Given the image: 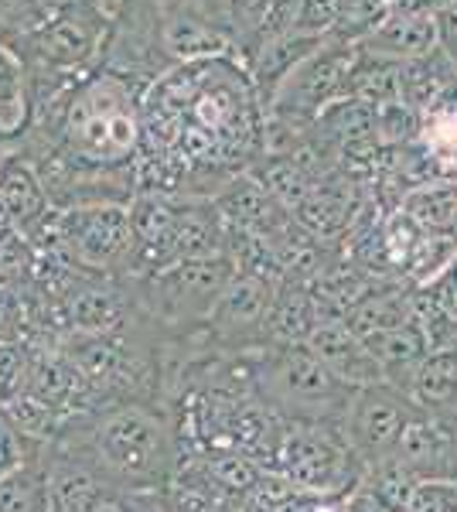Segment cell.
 I'll use <instances>...</instances> for the list:
<instances>
[{"mask_svg": "<svg viewBox=\"0 0 457 512\" xmlns=\"http://www.w3.org/2000/svg\"><path fill=\"white\" fill-rule=\"evenodd\" d=\"M140 192L246 175L267 154V113L232 55L181 62L140 93Z\"/></svg>", "mask_w": 457, "mask_h": 512, "instance_id": "cell-1", "label": "cell"}, {"mask_svg": "<svg viewBox=\"0 0 457 512\" xmlns=\"http://www.w3.org/2000/svg\"><path fill=\"white\" fill-rule=\"evenodd\" d=\"M62 181L79 175H113L130 168L140 151V93L123 72L86 76L62 103L55 123Z\"/></svg>", "mask_w": 457, "mask_h": 512, "instance_id": "cell-2", "label": "cell"}, {"mask_svg": "<svg viewBox=\"0 0 457 512\" xmlns=\"http://www.w3.org/2000/svg\"><path fill=\"white\" fill-rule=\"evenodd\" d=\"M96 468L116 485L151 489L174 472V437L161 417L140 403H123L96 420L93 427Z\"/></svg>", "mask_w": 457, "mask_h": 512, "instance_id": "cell-3", "label": "cell"}, {"mask_svg": "<svg viewBox=\"0 0 457 512\" xmlns=\"http://www.w3.org/2000/svg\"><path fill=\"white\" fill-rule=\"evenodd\" d=\"M260 383L267 403L277 414H290L294 424H324L335 420L342 427L355 386L342 383L307 345H273Z\"/></svg>", "mask_w": 457, "mask_h": 512, "instance_id": "cell-4", "label": "cell"}, {"mask_svg": "<svg viewBox=\"0 0 457 512\" xmlns=\"http://www.w3.org/2000/svg\"><path fill=\"white\" fill-rule=\"evenodd\" d=\"M355 48L345 41L324 38L307 59L297 65L277 89L267 110V134L290 130V151L304 144V137L314 130V123L335 99L345 96L348 69H352Z\"/></svg>", "mask_w": 457, "mask_h": 512, "instance_id": "cell-5", "label": "cell"}, {"mask_svg": "<svg viewBox=\"0 0 457 512\" xmlns=\"http://www.w3.org/2000/svg\"><path fill=\"white\" fill-rule=\"evenodd\" d=\"M273 475L287 478L304 495H352L362 485L365 465L348 448L342 431L324 424L287 427Z\"/></svg>", "mask_w": 457, "mask_h": 512, "instance_id": "cell-6", "label": "cell"}, {"mask_svg": "<svg viewBox=\"0 0 457 512\" xmlns=\"http://www.w3.org/2000/svg\"><path fill=\"white\" fill-rule=\"evenodd\" d=\"M48 236L62 246L72 267L89 274H113L134 260V226H130V205L123 202L69 205L55 212Z\"/></svg>", "mask_w": 457, "mask_h": 512, "instance_id": "cell-7", "label": "cell"}, {"mask_svg": "<svg viewBox=\"0 0 457 512\" xmlns=\"http://www.w3.org/2000/svg\"><path fill=\"white\" fill-rule=\"evenodd\" d=\"M232 277H236V267L226 253L198 256V260H178L151 274L147 294L154 301V311H161L171 321L209 318Z\"/></svg>", "mask_w": 457, "mask_h": 512, "instance_id": "cell-8", "label": "cell"}, {"mask_svg": "<svg viewBox=\"0 0 457 512\" xmlns=\"http://www.w3.org/2000/svg\"><path fill=\"white\" fill-rule=\"evenodd\" d=\"M406 417H410V400L403 390H396L393 383H372L355 390L342 420V434L355 458L372 468L396 454Z\"/></svg>", "mask_w": 457, "mask_h": 512, "instance_id": "cell-9", "label": "cell"}, {"mask_svg": "<svg viewBox=\"0 0 457 512\" xmlns=\"http://www.w3.org/2000/svg\"><path fill=\"white\" fill-rule=\"evenodd\" d=\"M103 41V14L93 0H62L38 21L31 52L41 65L58 72H79Z\"/></svg>", "mask_w": 457, "mask_h": 512, "instance_id": "cell-10", "label": "cell"}, {"mask_svg": "<svg viewBox=\"0 0 457 512\" xmlns=\"http://www.w3.org/2000/svg\"><path fill=\"white\" fill-rule=\"evenodd\" d=\"M393 458L420 482H457V420L427 414L410 403Z\"/></svg>", "mask_w": 457, "mask_h": 512, "instance_id": "cell-11", "label": "cell"}, {"mask_svg": "<svg viewBox=\"0 0 457 512\" xmlns=\"http://www.w3.org/2000/svg\"><path fill=\"white\" fill-rule=\"evenodd\" d=\"M24 396L41 403V407L55 410V414L76 420L82 414H89L103 393H99L96 386L89 383V376L55 345V349H35L28 393Z\"/></svg>", "mask_w": 457, "mask_h": 512, "instance_id": "cell-12", "label": "cell"}, {"mask_svg": "<svg viewBox=\"0 0 457 512\" xmlns=\"http://www.w3.org/2000/svg\"><path fill=\"white\" fill-rule=\"evenodd\" d=\"M52 219V195H48L38 168L24 154H11L4 175H0V222L21 239L35 243L52 229Z\"/></svg>", "mask_w": 457, "mask_h": 512, "instance_id": "cell-13", "label": "cell"}, {"mask_svg": "<svg viewBox=\"0 0 457 512\" xmlns=\"http://www.w3.org/2000/svg\"><path fill=\"white\" fill-rule=\"evenodd\" d=\"M58 349L76 362L99 393H127L147 376L144 362H140L116 335L65 332Z\"/></svg>", "mask_w": 457, "mask_h": 512, "instance_id": "cell-14", "label": "cell"}, {"mask_svg": "<svg viewBox=\"0 0 457 512\" xmlns=\"http://www.w3.org/2000/svg\"><path fill=\"white\" fill-rule=\"evenodd\" d=\"M277 287L267 284V280L236 274L209 315L212 332L222 342H246V338H260V335L267 338V318Z\"/></svg>", "mask_w": 457, "mask_h": 512, "instance_id": "cell-15", "label": "cell"}, {"mask_svg": "<svg viewBox=\"0 0 457 512\" xmlns=\"http://www.w3.org/2000/svg\"><path fill=\"white\" fill-rule=\"evenodd\" d=\"M212 202H215V209H219V216L226 219V226L239 229V233L273 239L290 222V212L284 205L273 202L267 195V188L253 175L229 178L226 185L212 195Z\"/></svg>", "mask_w": 457, "mask_h": 512, "instance_id": "cell-16", "label": "cell"}, {"mask_svg": "<svg viewBox=\"0 0 457 512\" xmlns=\"http://www.w3.org/2000/svg\"><path fill=\"white\" fill-rule=\"evenodd\" d=\"M307 349L318 355L342 383L355 386V390L372 386V383H386L379 362L372 359L365 342L345 325V321H321L311 332V338H307Z\"/></svg>", "mask_w": 457, "mask_h": 512, "instance_id": "cell-17", "label": "cell"}, {"mask_svg": "<svg viewBox=\"0 0 457 512\" xmlns=\"http://www.w3.org/2000/svg\"><path fill=\"white\" fill-rule=\"evenodd\" d=\"M359 48L393 62H417L440 48L437 11H389V18Z\"/></svg>", "mask_w": 457, "mask_h": 512, "instance_id": "cell-18", "label": "cell"}, {"mask_svg": "<svg viewBox=\"0 0 457 512\" xmlns=\"http://www.w3.org/2000/svg\"><path fill=\"white\" fill-rule=\"evenodd\" d=\"M58 315L69 332L116 335L127 315V301L110 284H69L58 297Z\"/></svg>", "mask_w": 457, "mask_h": 512, "instance_id": "cell-19", "label": "cell"}, {"mask_svg": "<svg viewBox=\"0 0 457 512\" xmlns=\"http://www.w3.org/2000/svg\"><path fill=\"white\" fill-rule=\"evenodd\" d=\"M321 41L324 38H311V35L294 31V35L267 41V45H260L253 55H249L246 69H249V79H253V89H256V99H260L263 113L270 110L273 96H277V89L284 86V79L321 45Z\"/></svg>", "mask_w": 457, "mask_h": 512, "instance_id": "cell-20", "label": "cell"}, {"mask_svg": "<svg viewBox=\"0 0 457 512\" xmlns=\"http://www.w3.org/2000/svg\"><path fill=\"white\" fill-rule=\"evenodd\" d=\"M403 396L417 410L457 420V349L427 352L403 383Z\"/></svg>", "mask_w": 457, "mask_h": 512, "instance_id": "cell-21", "label": "cell"}, {"mask_svg": "<svg viewBox=\"0 0 457 512\" xmlns=\"http://www.w3.org/2000/svg\"><path fill=\"white\" fill-rule=\"evenodd\" d=\"M396 209L427 236L457 239V175H440L410 188Z\"/></svg>", "mask_w": 457, "mask_h": 512, "instance_id": "cell-22", "label": "cell"}, {"mask_svg": "<svg viewBox=\"0 0 457 512\" xmlns=\"http://www.w3.org/2000/svg\"><path fill=\"white\" fill-rule=\"evenodd\" d=\"M321 325L318 304L311 297V287L284 280L273 291L270 318H267V338L273 345H307L314 328Z\"/></svg>", "mask_w": 457, "mask_h": 512, "instance_id": "cell-23", "label": "cell"}, {"mask_svg": "<svg viewBox=\"0 0 457 512\" xmlns=\"http://www.w3.org/2000/svg\"><path fill=\"white\" fill-rule=\"evenodd\" d=\"M365 349L372 352V359L379 362L386 383H393L396 390H403V383L410 379L413 369L423 362L427 355V338L417 328V321H406L400 328H389V332H376L362 338Z\"/></svg>", "mask_w": 457, "mask_h": 512, "instance_id": "cell-24", "label": "cell"}, {"mask_svg": "<svg viewBox=\"0 0 457 512\" xmlns=\"http://www.w3.org/2000/svg\"><path fill=\"white\" fill-rule=\"evenodd\" d=\"M400 62L382 59V55H372L365 48H355L352 69H348V82H345V96L362 99L369 106H386L396 103L400 96Z\"/></svg>", "mask_w": 457, "mask_h": 512, "instance_id": "cell-25", "label": "cell"}, {"mask_svg": "<svg viewBox=\"0 0 457 512\" xmlns=\"http://www.w3.org/2000/svg\"><path fill=\"white\" fill-rule=\"evenodd\" d=\"M48 485H52V512H93L110 499L99 475L79 461L48 468Z\"/></svg>", "mask_w": 457, "mask_h": 512, "instance_id": "cell-26", "label": "cell"}, {"mask_svg": "<svg viewBox=\"0 0 457 512\" xmlns=\"http://www.w3.org/2000/svg\"><path fill=\"white\" fill-rule=\"evenodd\" d=\"M31 123V99L28 82H24V62L0 45V140L21 137Z\"/></svg>", "mask_w": 457, "mask_h": 512, "instance_id": "cell-27", "label": "cell"}, {"mask_svg": "<svg viewBox=\"0 0 457 512\" xmlns=\"http://www.w3.org/2000/svg\"><path fill=\"white\" fill-rule=\"evenodd\" d=\"M0 512H52L48 465L31 458L18 472L0 478Z\"/></svg>", "mask_w": 457, "mask_h": 512, "instance_id": "cell-28", "label": "cell"}, {"mask_svg": "<svg viewBox=\"0 0 457 512\" xmlns=\"http://www.w3.org/2000/svg\"><path fill=\"white\" fill-rule=\"evenodd\" d=\"M420 478L410 472L406 465H400L396 458H386L379 465L365 468L362 489L382 512H406L413 492H417Z\"/></svg>", "mask_w": 457, "mask_h": 512, "instance_id": "cell-29", "label": "cell"}, {"mask_svg": "<svg viewBox=\"0 0 457 512\" xmlns=\"http://www.w3.org/2000/svg\"><path fill=\"white\" fill-rule=\"evenodd\" d=\"M31 359L35 349L28 342H0V410L14 407L28 393Z\"/></svg>", "mask_w": 457, "mask_h": 512, "instance_id": "cell-30", "label": "cell"}, {"mask_svg": "<svg viewBox=\"0 0 457 512\" xmlns=\"http://www.w3.org/2000/svg\"><path fill=\"white\" fill-rule=\"evenodd\" d=\"M345 21V0H301L297 7V31L311 38H331Z\"/></svg>", "mask_w": 457, "mask_h": 512, "instance_id": "cell-31", "label": "cell"}, {"mask_svg": "<svg viewBox=\"0 0 457 512\" xmlns=\"http://www.w3.org/2000/svg\"><path fill=\"white\" fill-rule=\"evenodd\" d=\"M31 325V308L24 301L21 287L11 280H0V342H28L24 332Z\"/></svg>", "mask_w": 457, "mask_h": 512, "instance_id": "cell-32", "label": "cell"}, {"mask_svg": "<svg viewBox=\"0 0 457 512\" xmlns=\"http://www.w3.org/2000/svg\"><path fill=\"white\" fill-rule=\"evenodd\" d=\"M273 4L277 0H229V21L236 28L239 45L249 48V41L256 38V31H260V24L270 14Z\"/></svg>", "mask_w": 457, "mask_h": 512, "instance_id": "cell-33", "label": "cell"}, {"mask_svg": "<svg viewBox=\"0 0 457 512\" xmlns=\"http://www.w3.org/2000/svg\"><path fill=\"white\" fill-rule=\"evenodd\" d=\"M31 437H24L18 427L11 424V417L0 410V478H7L11 472H18L21 465H28Z\"/></svg>", "mask_w": 457, "mask_h": 512, "instance_id": "cell-34", "label": "cell"}, {"mask_svg": "<svg viewBox=\"0 0 457 512\" xmlns=\"http://www.w3.org/2000/svg\"><path fill=\"white\" fill-rule=\"evenodd\" d=\"M406 512H457V482H420Z\"/></svg>", "mask_w": 457, "mask_h": 512, "instance_id": "cell-35", "label": "cell"}, {"mask_svg": "<svg viewBox=\"0 0 457 512\" xmlns=\"http://www.w3.org/2000/svg\"><path fill=\"white\" fill-rule=\"evenodd\" d=\"M123 512H168V509H164V502L157 495L134 492L130 499H123Z\"/></svg>", "mask_w": 457, "mask_h": 512, "instance_id": "cell-36", "label": "cell"}, {"mask_svg": "<svg viewBox=\"0 0 457 512\" xmlns=\"http://www.w3.org/2000/svg\"><path fill=\"white\" fill-rule=\"evenodd\" d=\"M7 158H11V154H7V144H4V140H0V175H4V164H7Z\"/></svg>", "mask_w": 457, "mask_h": 512, "instance_id": "cell-37", "label": "cell"}, {"mask_svg": "<svg viewBox=\"0 0 457 512\" xmlns=\"http://www.w3.org/2000/svg\"><path fill=\"white\" fill-rule=\"evenodd\" d=\"M440 4H451V0H440Z\"/></svg>", "mask_w": 457, "mask_h": 512, "instance_id": "cell-38", "label": "cell"}]
</instances>
